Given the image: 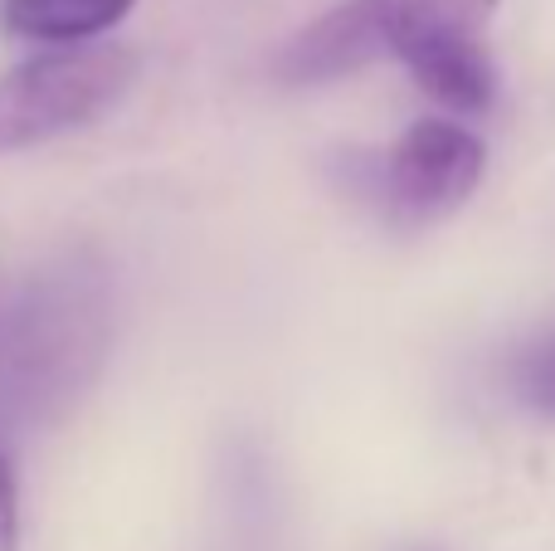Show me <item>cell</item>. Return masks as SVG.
<instances>
[{
  "label": "cell",
  "mask_w": 555,
  "mask_h": 551,
  "mask_svg": "<svg viewBox=\"0 0 555 551\" xmlns=\"http://www.w3.org/2000/svg\"><path fill=\"white\" fill-rule=\"evenodd\" d=\"M375 59L395 54L439 107L478 117L498 98L482 29L498 0H351Z\"/></svg>",
  "instance_id": "cell-1"
},
{
  "label": "cell",
  "mask_w": 555,
  "mask_h": 551,
  "mask_svg": "<svg viewBox=\"0 0 555 551\" xmlns=\"http://www.w3.org/2000/svg\"><path fill=\"white\" fill-rule=\"evenodd\" d=\"M137 84V54L117 44L54 49L0 74V156L88 127Z\"/></svg>",
  "instance_id": "cell-2"
},
{
  "label": "cell",
  "mask_w": 555,
  "mask_h": 551,
  "mask_svg": "<svg viewBox=\"0 0 555 551\" xmlns=\"http://www.w3.org/2000/svg\"><path fill=\"white\" fill-rule=\"evenodd\" d=\"M93 357L88 312L74 303H29L0 318V406L35 410L54 390L83 381V361Z\"/></svg>",
  "instance_id": "cell-3"
},
{
  "label": "cell",
  "mask_w": 555,
  "mask_h": 551,
  "mask_svg": "<svg viewBox=\"0 0 555 551\" xmlns=\"http://www.w3.org/2000/svg\"><path fill=\"white\" fill-rule=\"evenodd\" d=\"M482 142L463 132L459 123H414L385 156V191H390L395 210L410 220H434V215L453 210L473 195L482 181Z\"/></svg>",
  "instance_id": "cell-4"
},
{
  "label": "cell",
  "mask_w": 555,
  "mask_h": 551,
  "mask_svg": "<svg viewBox=\"0 0 555 551\" xmlns=\"http://www.w3.org/2000/svg\"><path fill=\"white\" fill-rule=\"evenodd\" d=\"M132 5L137 0H5L0 20L20 39L74 44V39H93L107 35L113 25H122Z\"/></svg>",
  "instance_id": "cell-5"
},
{
  "label": "cell",
  "mask_w": 555,
  "mask_h": 551,
  "mask_svg": "<svg viewBox=\"0 0 555 551\" xmlns=\"http://www.w3.org/2000/svg\"><path fill=\"white\" fill-rule=\"evenodd\" d=\"M507 381H512L517 400L531 410V415H541V420L555 425V322L512 351Z\"/></svg>",
  "instance_id": "cell-6"
},
{
  "label": "cell",
  "mask_w": 555,
  "mask_h": 551,
  "mask_svg": "<svg viewBox=\"0 0 555 551\" xmlns=\"http://www.w3.org/2000/svg\"><path fill=\"white\" fill-rule=\"evenodd\" d=\"M0 551H20V494L5 449H0Z\"/></svg>",
  "instance_id": "cell-7"
}]
</instances>
